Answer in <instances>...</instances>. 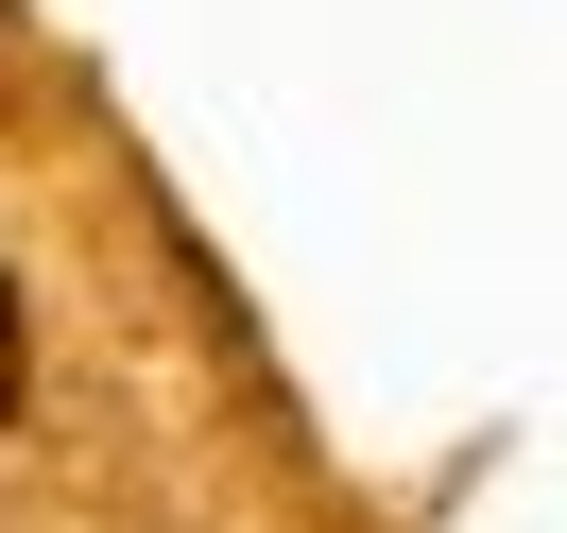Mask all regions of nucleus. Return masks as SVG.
<instances>
[{"label":"nucleus","instance_id":"1","mask_svg":"<svg viewBox=\"0 0 567 533\" xmlns=\"http://www.w3.org/2000/svg\"><path fill=\"white\" fill-rule=\"evenodd\" d=\"M0 413H18V293H0Z\"/></svg>","mask_w":567,"mask_h":533}]
</instances>
